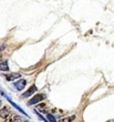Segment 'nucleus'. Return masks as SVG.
I'll return each instance as SVG.
<instances>
[{"label":"nucleus","instance_id":"nucleus-4","mask_svg":"<svg viewBox=\"0 0 114 122\" xmlns=\"http://www.w3.org/2000/svg\"><path fill=\"white\" fill-rule=\"evenodd\" d=\"M11 114V111L8 107H3V108H0V117L3 118V119H6L7 117H9Z\"/></svg>","mask_w":114,"mask_h":122},{"label":"nucleus","instance_id":"nucleus-5","mask_svg":"<svg viewBox=\"0 0 114 122\" xmlns=\"http://www.w3.org/2000/svg\"><path fill=\"white\" fill-rule=\"evenodd\" d=\"M37 91V87L35 86H32V87H30L27 91H25L22 94V98H28V97H31L33 93Z\"/></svg>","mask_w":114,"mask_h":122},{"label":"nucleus","instance_id":"nucleus-7","mask_svg":"<svg viewBox=\"0 0 114 122\" xmlns=\"http://www.w3.org/2000/svg\"><path fill=\"white\" fill-rule=\"evenodd\" d=\"M0 71H9L8 60H0Z\"/></svg>","mask_w":114,"mask_h":122},{"label":"nucleus","instance_id":"nucleus-6","mask_svg":"<svg viewBox=\"0 0 114 122\" xmlns=\"http://www.w3.org/2000/svg\"><path fill=\"white\" fill-rule=\"evenodd\" d=\"M21 77L20 73H10V74H5V78H6L7 81H15L16 79Z\"/></svg>","mask_w":114,"mask_h":122},{"label":"nucleus","instance_id":"nucleus-3","mask_svg":"<svg viewBox=\"0 0 114 122\" xmlns=\"http://www.w3.org/2000/svg\"><path fill=\"white\" fill-rule=\"evenodd\" d=\"M25 84H27V81H25V79H20V80L16 81V82L13 83V87L16 88V90L21 91V90H23V88L25 87Z\"/></svg>","mask_w":114,"mask_h":122},{"label":"nucleus","instance_id":"nucleus-15","mask_svg":"<svg viewBox=\"0 0 114 122\" xmlns=\"http://www.w3.org/2000/svg\"><path fill=\"white\" fill-rule=\"evenodd\" d=\"M21 122H29V121H27V120H25H25H23V121H21Z\"/></svg>","mask_w":114,"mask_h":122},{"label":"nucleus","instance_id":"nucleus-14","mask_svg":"<svg viewBox=\"0 0 114 122\" xmlns=\"http://www.w3.org/2000/svg\"><path fill=\"white\" fill-rule=\"evenodd\" d=\"M1 106H2V101H1V99H0V108H1Z\"/></svg>","mask_w":114,"mask_h":122},{"label":"nucleus","instance_id":"nucleus-1","mask_svg":"<svg viewBox=\"0 0 114 122\" xmlns=\"http://www.w3.org/2000/svg\"><path fill=\"white\" fill-rule=\"evenodd\" d=\"M45 99V94H43V93H40V94H35V96H33V98L32 99H30L28 101V106H32V104H37V103L41 102L42 100Z\"/></svg>","mask_w":114,"mask_h":122},{"label":"nucleus","instance_id":"nucleus-2","mask_svg":"<svg viewBox=\"0 0 114 122\" xmlns=\"http://www.w3.org/2000/svg\"><path fill=\"white\" fill-rule=\"evenodd\" d=\"M21 121H23L22 117L18 116L16 113H11L9 117L6 118V122H21Z\"/></svg>","mask_w":114,"mask_h":122},{"label":"nucleus","instance_id":"nucleus-10","mask_svg":"<svg viewBox=\"0 0 114 122\" xmlns=\"http://www.w3.org/2000/svg\"><path fill=\"white\" fill-rule=\"evenodd\" d=\"M47 118H48V121H51V122H57V120H55V118H54L51 113H47Z\"/></svg>","mask_w":114,"mask_h":122},{"label":"nucleus","instance_id":"nucleus-13","mask_svg":"<svg viewBox=\"0 0 114 122\" xmlns=\"http://www.w3.org/2000/svg\"><path fill=\"white\" fill-rule=\"evenodd\" d=\"M1 58H2V52H0V60H1Z\"/></svg>","mask_w":114,"mask_h":122},{"label":"nucleus","instance_id":"nucleus-9","mask_svg":"<svg viewBox=\"0 0 114 122\" xmlns=\"http://www.w3.org/2000/svg\"><path fill=\"white\" fill-rule=\"evenodd\" d=\"M8 100H9V102L11 103V104H12V106L15 107V108H16L17 110H19V111H20V112H21V113H23V114H25V116H27V117H28V114H27V113H25V111H23V110L21 109V108H20L19 106H18V104H16V103H15V102H12V101H11V100H10V99H8Z\"/></svg>","mask_w":114,"mask_h":122},{"label":"nucleus","instance_id":"nucleus-8","mask_svg":"<svg viewBox=\"0 0 114 122\" xmlns=\"http://www.w3.org/2000/svg\"><path fill=\"white\" fill-rule=\"evenodd\" d=\"M74 119H75V116H69V117L67 116V117H62V118H60L57 122H72Z\"/></svg>","mask_w":114,"mask_h":122},{"label":"nucleus","instance_id":"nucleus-12","mask_svg":"<svg viewBox=\"0 0 114 122\" xmlns=\"http://www.w3.org/2000/svg\"><path fill=\"white\" fill-rule=\"evenodd\" d=\"M45 103H40V104H39V108H45Z\"/></svg>","mask_w":114,"mask_h":122},{"label":"nucleus","instance_id":"nucleus-11","mask_svg":"<svg viewBox=\"0 0 114 122\" xmlns=\"http://www.w3.org/2000/svg\"><path fill=\"white\" fill-rule=\"evenodd\" d=\"M35 114H37V116H38V117H39V119H41V120H43V121H45V122H48V120H47V119H45V118H43V117H42V116H41V114H40V113H39V112H38V111H37V110H35Z\"/></svg>","mask_w":114,"mask_h":122}]
</instances>
